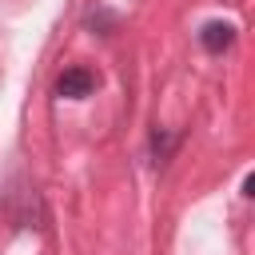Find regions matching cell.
Masks as SVG:
<instances>
[{"mask_svg": "<svg viewBox=\"0 0 255 255\" xmlns=\"http://www.w3.org/2000/svg\"><path fill=\"white\" fill-rule=\"evenodd\" d=\"M92 92H96V72H88V68H68L56 80V96H64V100H84Z\"/></svg>", "mask_w": 255, "mask_h": 255, "instance_id": "1", "label": "cell"}, {"mask_svg": "<svg viewBox=\"0 0 255 255\" xmlns=\"http://www.w3.org/2000/svg\"><path fill=\"white\" fill-rule=\"evenodd\" d=\"M199 44H203L207 52H223V48L235 44V28H231L227 20H207V24L199 28Z\"/></svg>", "mask_w": 255, "mask_h": 255, "instance_id": "2", "label": "cell"}]
</instances>
